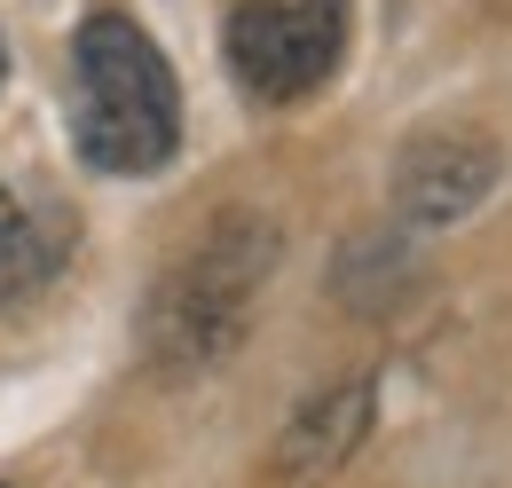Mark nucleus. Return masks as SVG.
<instances>
[{"instance_id":"5","label":"nucleus","mask_w":512,"mask_h":488,"mask_svg":"<svg viewBox=\"0 0 512 488\" xmlns=\"http://www.w3.org/2000/svg\"><path fill=\"white\" fill-rule=\"evenodd\" d=\"M363 433H371V378H339V386H323L316 402L292 410L276 465H284L292 481H323V473H339V465L363 449Z\"/></svg>"},{"instance_id":"2","label":"nucleus","mask_w":512,"mask_h":488,"mask_svg":"<svg viewBox=\"0 0 512 488\" xmlns=\"http://www.w3.org/2000/svg\"><path fill=\"white\" fill-rule=\"evenodd\" d=\"M284 260V229L268 213H221L205 221L197 244L158 276V292L142 307V347L158 370H205L221 363L245 323H253L260 292Z\"/></svg>"},{"instance_id":"1","label":"nucleus","mask_w":512,"mask_h":488,"mask_svg":"<svg viewBox=\"0 0 512 488\" xmlns=\"http://www.w3.org/2000/svg\"><path fill=\"white\" fill-rule=\"evenodd\" d=\"M71 142L95 174H158L182 142L174 63L134 16H87L71 40Z\"/></svg>"},{"instance_id":"4","label":"nucleus","mask_w":512,"mask_h":488,"mask_svg":"<svg viewBox=\"0 0 512 488\" xmlns=\"http://www.w3.org/2000/svg\"><path fill=\"white\" fill-rule=\"evenodd\" d=\"M497 174H505V158L481 126H426L394 158V213H402V229H449L497 189Z\"/></svg>"},{"instance_id":"6","label":"nucleus","mask_w":512,"mask_h":488,"mask_svg":"<svg viewBox=\"0 0 512 488\" xmlns=\"http://www.w3.org/2000/svg\"><path fill=\"white\" fill-rule=\"evenodd\" d=\"M56 252H64V244L40 237V221L0 189V300H8V292H32V284L56 268Z\"/></svg>"},{"instance_id":"7","label":"nucleus","mask_w":512,"mask_h":488,"mask_svg":"<svg viewBox=\"0 0 512 488\" xmlns=\"http://www.w3.org/2000/svg\"><path fill=\"white\" fill-rule=\"evenodd\" d=\"M0 71H8V56H0Z\"/></svg>"},{"instance_id":"3","label":"nucleus","mask_w":512,"mask_h":488,"mask_svg":"<svg viewBox=\"0 0 512 488\" xmlns=\"http://www.w3.org/2000/svg\"><path fill=\"white\" fill-rule=\"evenodd\" d=\"M221 56L253 103H300L347 56V0H237Z\"/></svg>"}]
</instances>
